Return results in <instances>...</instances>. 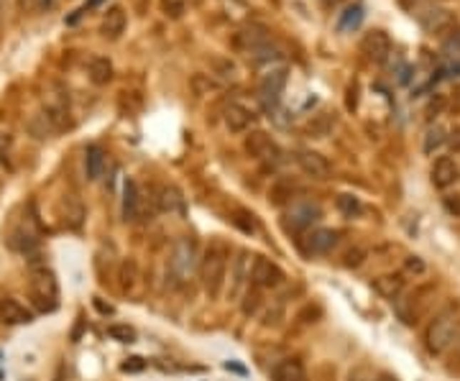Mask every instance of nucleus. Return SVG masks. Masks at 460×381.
<instances>
[{"label": "nucleus", "instance_id": "nucleus-26", "mask_svg": "<svg viewBox=\"0 0 460 381\" xmlns=\"http://www.w3.org/2000/svg\"><path fill=\"white\" fill-rule=\"evenodd\" d=\"M245 279H251V266H248V251H240L238 258H235V266H233V295L240 292V284Z\"/></svg>", "mask_w": 460, "mask_h": 381}, {"label": "nucleus", "instance_id": "nucleus-4", "mask_svg": "<svg viewBox=\"0 0 460 381\" xmlns=\"http://www.w3.org/2000/svg\"><path fill=\"white\" fill-rule=\"evenodd\" d=\"M56 297H59V287L56 279L49 269H34L31 271V300L41 313H54L56 310Z\"/></svg>", "mask_w": 460, "mask_h": 381}, {"label": "nucleus", "instance_id": "nucleus-32", "mask_svg": "<svg viewBox=\"0 0 460 381\" xmlns=\"http://www.w3.org/2000/svg\"><path fill=\"white\" fill-rule=\"evenodd\" d=\"M159 6L166 19L179 21L184 16V11H187V0H159Z\"/></svg>", "mask_w": 460, "mask_h": 381}, {"label": "nucleus", "instance_id": "nucleus-7", "mask_svg": "<svg viewBox=\"0 0 460 381\" xmlns=\"http://www.w3.org/2000/svg\"><path fill=\"white\" fill-rule=\"evenodd\" d=\"M284 85H287V67H284V64H276V67L266 69L264 77H261V98L266 100L269 108H276V105H279Z\"/></svg>", "mask_w": 460, "mask_h": 381}, {"label": "nucleus", "instance_id": "nucleus-5", "mask_svg": "<svg viewBox=\"0 0 460 381\" xmlns=\"http://www.w3.org/2000/svg\"><path fill=\"white\" fill-rule=\"evenodd\" d=\"M358 49H361V54L366 56L368 62L384 64L389 59V54H392V39H389L387 31H381V29H371V31L363 34Z\"/></svg>", "mask_w": 460, "mask_h": 381}, {"label": "nucleus", "instance_id": "nucleus-44", "mask_svg": "<svg viewBox=\"0 0 460 381\" xmlns=\"http://www.w3.org/2000/svg\"><path fill=\"white\" fill-rule=\"evenodd\" d=\"M0 164L6 166V169H11V156H8V148L3 146V138H0Z\"/></svg>", "mask_w": 460, "mask_h": 381}, {"label": "nucleus", "instance_id": "nucleus-47", "mask_svg": "<svg viewBox=\"0 0 460 381\" xmlns=\"http://www.w3.org/2000/svg\"><path fill=\"white\" fill-rule=\"evenodd\" d=\"M16 3H19L21 11H31L34 8V0H16Z\"/></svg>", "mask_w": 460, "mask_h": 381}, {"label": "nucleus", "instance_id": "nucleus-37", "mask_svg": "<svg viewBox=\"0 0 460 381\" xmlns=\"http://www.w3.org/2000/svg\"><path fill=\"white\" fill-rule=\"evenodd\" d=\"M404 271L407 274H414V277H422V274H427V264L419 256H409L404 261Z\"/></svg>", "mask_w": 460, "mask_h": 381}, {"label": "nucleus", "instance_id": "nucleus-36", "mask_svg": "<svg viewBox=\"0 0 460 381\" xmlns=\"http://www.w3.org/2000/svg\"><path fill=\"white\" fill-rule=\"evenodd\" d=\"M233 223L243 230V233H253V230H256V220H253V215L251 213H245V210H235Z\"/></svg>", "mask_w": 460, "mask_h": 381}, {"label": "nucleus", "instance_id": "nucleus-29", "mask_svg": "<svg viewBox=\"0 0 460 381\" xmlns=\"http://www.w3.org/2000/svg\"><path fill=\"white\" fill-rule=\"evenodd\" d=\"M26 128L31 131V136H36V138H49V133H54V126H51V121L46 118V113H36V116L26 123Z\"/></svg>", "mask_w": 460, "mask_h": 381}, {"label": "nucleus", "instance_id": "nucleus-20", "mask_svg": "<svg viewBox=\"0 0 460 381\" xmlns=\"http://www.w3.org/2000/svg\"><path fill=\"white\" fill-rule=\"evenodd\" d=\"M103 169H105V151L98 146V143H90L85 148V174L90 182L103 177Z\"/></svg>", "mask_w": 460, "mask_h": 381}, {"label": "nucleus", "instance_id": "nucleus-49", "mask_svg": "<svg viewBox=\"0 0 460 381\" xmlns=\"http://www.w3.org/2000/svg\"><path fill=\"white\" fill-rule=\"evenodd\" d=\"M350 381H376V379H361V376H350ZM379 381H392V379H379Z\"/></svg>", "mask_w": 460, "mask_h": 381}, {"label": "nucleus", "instance_id": "nucleus-27", "mask_svg": "<svg viewBox=\"0 0 460 381\" xmlns=\"http://www.w3.org/2000/svg\"><path fill=\"white\" fill-rule=\"evenodd\" d=\"M335 208L340 210V215H345V218H358L363 213V203L356 195H337Z\"/></svg>", "mask_w": 460, "mask_h": 381}, {"label": "nucleus", "instance_id": "nucleus-1", "mask_svg": "<svg viewBox=\"0 0 460 381\" xmlns=\"http://www.w3.org/2000/svg\"><path fill=\"white\" fill-rule=\"evenodd\" d=\"M228 258H230V248L223 240H213L200 261V279H203V287L210 297L220 295L223 284H225Z\"/></svg>", "mask_w": 460, "mask_h": 381}, {"label": "nucleus", "instance_id": "nucleus-17", "mask_svg": "<svg viewBox=\"0 0 460 381\" xmlns=\"http://www.w3.org/2000/svg\"><path fill=\"white\" fill-rule=\"evenodd\" d=\"M141 218V192L133 179H126L123 185V220H138Z\"/></svg>", "mask_w": 460, "mask_h": 381}, {"label": "nucleus", "instance_id": "nucleus-45", "mask_svg": "<svg viewBox=\"0 0 460 381\" xmlns=\"http://www.w3.org/2000/svg\"><path fill=\"white\" fill-rule=\"evenodd\" d=\"M450 350H453V358H458V363H460V325H458V332H455V340H453V345H450Z\"/></svg>", "mask_w": 460, "mask_h": 381}, {"label": "nucleus", "instance_id": "nucleus-33", "mask_svg": "<svg viewBox=\"0 0 460 381\" xmlns=\"http://www.w3.org/2000/svg\"><path fill=\"white\" fill-rule=\"evenodd\" d=\"M108 335H111L113 340H118V343H133V340H136L133 327L121 325V322H116V325H108Z\"/></svg>", "mask_w": 460, "mask_h": 381}, {"label": "nucleus", "instance_id": "nucleus-46", "mask_svg": "<svg viewBox=\"0 0 460 381\" xmlns=\"http://www.w3.org/2000/svg\"><path fill=\"white\" fill-rule=\"evenodd\" d=\"M95 308H98L100 313H105V315H111V313H113L111 305H103V302H100V297H95Z\"/></svg>", "mask_w": 460, "mask_h": 381}, {"label": "nucleus", "instance_id": "nucleus-8", "mask_svg": "<svg viewBox=\"0 0 460 381\" xmlns=\"http://www.w3.org/2000/svg\"><path fill=\"white\" fill-rule=\"evenodd\" d=\"M251 282L256 284L258 289H271L279 287L284 282V271L279 269V264H274L271 258L258 256L251 266Z\"/></svg>", "mask_w": 460, "mask_h": 381}, {"label": "nucleus", "instance_id": "nucleus-51", "mask_svg": "<svg viewBox=\"0 0 460 381\" xmlns=\"http://www.w3.org/2000/svg\"><path fill=\"white\" fill-rule=\"evenodd\" d=\"M402 3H404V6H412V3L417 6V3H422V0H402Z\"/></svg>", "mask_w": 460, "mask_h": 381}, {"label": "nucleus", "instance_id": "nucleus-38", "mask_svg": "<svg viewBox=\"0 0 460 381\" xmlns=\"http://www.w3.org/2000/svg\"><path fill=\"white\" fill-rule=\"evenodd\" d=\"M258 305H261V297H258L256 289H248L243 297V315H253L258 310Z\"/></svg>", "mask_w": 460, "mask_h": 381}, {"label": "nucleus", "instance_id": "nucleus-15", "mask_svg": "<svg viewBox=\"0 0 460 381\" xmlns=\"http://www.w3.org/2000/svg\"><path fill=\"white\" fill-rule=\"evenodd\" d=\"M335 246H337V230H330V228H320V230H312V233H310V238H307V243H305L307 253H312V256L330 253Z\"/></svg>", "mask_w": 460, "mask_h": 381}, {"label": "nucleus", "instance_id": "nucleus-23", "mask_svg": "<svg viewBox=\"0 0 460 381\" xmlns=\"http://www.w3.org/2000/svg\"><path fill=\"white\" fill-rule=\"evenodd\" d=\"M363 16H366V13H363L361 3H350V6L340 13V19H337V31H340V34L356 31L358 26H361Z\"/></svg>", "mask_w": 460, "mask_h": 381}, {"label": "nucleus", "instance_id": "nucleus-14", "mask_svg": "<svg viewBox=\"0 0 460 381\" xmlns=\"http://www.w3.org/2000/svg\"><path fill=\"white\" fill-rule=\"evenodd\" d=\"M320 215H322V210H320V205L315 203H300L292 208V213H289V228L292 230H307V228L312 225V223L320 220Z\"/></svg>", "mask_w": 460, "mask_h": 381}, {"label": "nucleus", "instance_id": "nucleus-24", "mask_svg": "<svg viewBox=\"0 0 460 381\" xmlns=\"http://www.w3.org/2000/svg\"><path fill=\"white\" fill-rule=\"evenodd\" d=\"M210 67L223 80H238V64L233 59H228V56H210Z\"/></svg>", "mask_w": 460, "mask_h": 381}, {"label": "nucleus", "instance_id": "nucleus-9", "mask_svg": "<svg viewBox=\"0 0 460 381\" xmlns=\"http://www.w3.org/2000/svg\"><path fill=\"white\" fill-rule=\"evenodd\" d=\"M243 148H245V154L253 156V159H258V161L276 159V156H279V146H276L274 138H271L266 131H251V133L243 138Z\"/></svg>", "mask_w": 460, "mask_h": 381}, {"label": "nucleus", "instance_id": "nucleus-22", "mask_svg": "<svg viewBox=\"0 0 460 381\" xmlns=\"http://www.w3.org/2000/svg\"><path fill=\"white\" fill-rule=\"evenodd\" d=\"M374 289L381 297H387V300L394 302V300H399L402 289H404V279L399 277V274H387V277L374 279Z\"/></svg>", "mask_w": 460, "mask_h": 381}, {"label": "nucleus", "instance_id": "nucleus-19", "mask_svg": "<svg viewBox=\"0 0 460 381\" xmlns=\"http://www.w3.org/2000/svg\"><path fill=\"white\" fill-rule=\"evenodd\" d=\"M274 381H307V371L297 358H284L274 366Z\"/></svg>", "mask_w": 460, "mask_h": 381}, {"label": "nucleus", "instance_id": "nucleus-39", "mask_svg": "<svg viewBox=\"0 0 460 381\" xmlns=\"http://www.w3.org/2000/svg\"><path fill=\"white\" fill-rule=\"evenodd\" d=\"M143 369H146V361H143L141 356L128 358V361H126V363H123V366H121L123 374H138V371H143Z\"/></svg>", "mask_w": 460, "mask_h": 381}, {"label": "nucleus", "instance_id": "nucleus-25", "mask_svg": "<svg viewBox=\"0 0 460 381\" xmlns=\"http://www.w3.org/2000/svg\"><path fill=\"white\" fill-rule=\"evenodd\" d=\"M332 126H335V113H320V116H315L312 121H310L307 133L315 136V138H322V136L330 133Z\"/></svg>", "mask_w": 460, "mask_h": 381}, {"label": "nucleus", "instance_id": "nucleus-35", "mask_svg": "<svg viewBox=\"0 0 460 381\" xmlns=\"http://www.w3.org/2000/svg\"><path fill=\"white\" fill-rule=\"evenodd\" d=\"M192 87H195L197 95H205V93H210V90H218V82L210 80L208 74H195V77H192Z\"/></svg>", "mask_w": 460, "mask_h": 381}, {"label": "nucleus", "instance_id": "nucleus-42", "mask_svg": "<svg viewBox=\"0 0 460 381\" xmlns=\"http://www.w3.org/2000/svg\"><path fill=\"white\" fill-rule=\"evenodd\" d=\"M448 143H450V148H453L455 154H460V126H455V128L450 131Z\"/></svg>", "mask_w": 460, "mask_h": 381}, {"label": "nucleus", "instance_id": "nucleus-40", "mask_svg": "<svg viewBox=\"0 0 460 381\" xmlns=\"http://www.w3.org/2000/svg\"><path fill=\"white\" fill-rule=\"evenodd\" d=\"M363 258H366V251H363V248H350V251L345 253V266H361Z\"/></svg>", "mask_w": 460, "mask_h": 381}, {"label": "nucleus", "instance_id": "nucleus-18", "mask_svg": "<svg viewBox=\"0 0 460 381\" xmlns=\"http://www.w3.org/2000/svg\"><path fill=\"white\" fill-rule=\"evenodd\" d=\"M0 320H3L6 325H24V322H31V313L19 300L6 297V300L0 302Z\"/></svg>", "mask_w": 460, "mask_h": 381}, {"label": "nucleus", "instance_id": "nucleus-50", "mask_svg": "<svg viewBox=\"0 0 460 381\" xmlns=\"http://www.w3.org/2000/svg\"><path fill=\"white\" fill-rule=\"evenodd\" d=\"M54 3H56V0H41L44 8H54Z\"/></svg>", "mask_w": 460, "mask_h": 381}, {"label": "nucleus", "instance_id": "nucleus-43", "mask_svg": "<svg viewBox=\"0 0 460 381\" xmlns=\"http://www.w3.org/2000/svg\"><path fill=\"white\" fill-rule=\"evenodd\" d=\"M445 208L453 215H460V197H445Z\"/></svg>", "mask_w": 460, "mask_h": 381}, {"label": "nucleus", "instance_id": "nucleus-13", "mask_svg": "<svg viewBox=\"0 0 460 381\" xmlns=\"http://www.w3.org/2000/svg\"><path fill=\"white\" fill-rule=\"evenodd\" d=\"M126 26H128V16L123 11V6H113L111 11L103 16V24H100V34L105 39H111V41H118L126 31Z\"/></svg>", "mask_w": 460, "mask_h": 381}, {"label": "nucleus", "instance_id": "nucleus-30", "mask_svg": "<svg viewBox=\"0 0 460 381\" xmlns=\"http://www.w3.org/2000/svg\"><path fill=\"white\" fill-rule=\"evenodd\" d=\"M448 141V136H445V131L440 128V126H432V128H427V133H424V143H422V151L424 154H435L437 148L442 146V143Z\"/></svg>", "mask_w": 460, "mask_h": 381}, {"label": "nucleus", "instance_id": "nucleus-34", "mask_svg": "<svg viewBox=\"0 0 460 381\" xmlns=\"http://www.w3.org/2000/svg\"><path fill=\"white\" fill-rule=\"evenodd\" d=\"M133 282H136V261L128 258V261H123V266H121V287L131 289Z\"/></svg>", "mask_w": 460, "mask_h": 381}, {"label": "nucleus", "instance_id": "nucleus-11", "mask_svg": "<svg viewBox=\"0 0 460 381\" xmlns=\"http://www.w3.org/2000/svg\"><path fill=\"white\" fill-rule=\"evenodd\" d=\"M297 164H300V169L307 174V177H312V179L330 177V161H327L322 154H317V151H310V148L297 151Z\"/></svg>", "mask_w": 460, "mask_h": 381}, {"label": "nucleus", "instance_id": "nucleus-2", "mask_svg": "<svg viewBox=\"0 0 460 381\" xmlns=\"http://www.w3.org/2000/svg\"><path fill=\"white\" fill-rule=\"evenodd\" d=\"M460 320L455 315V308H445L442 313H437L435 318L429 320L427 330H424V345L432 356H445L455 340Z\"/></svg>", "mask_w": 460, "mask_h": 381}, {"label": "nucleus", "instance_id": "nucleus-6", "mask_svg": "<svg viewBox=\"0 0 460 381\" xmlns=\"http://www.w3.org/2000/svg\"><path fill=\"white\" fill-rule=\"evenodd\" d=\"M195 266H197L195 240H192V238H179L177 243H174L172 258H169V269L177 274V279H184V277H190Z\"/></svg>", "mask_w": 460, "mask_h": 381}, {"label": "nucleus", "instance_id": "nucleus-16", "mask_svg": "<svg viewBox=\"0 0 460 381\" xmlns=\"http://www.w3.org/2000/svg\"><path fill=\"white\" fill-rule=\"evenodd\" d=\"M269 41H271V36L264 26H248V29L235 34V46H238L240 51H245V54H251L253 49H258V46H264V44H269Z\"/></svg>", "mask_w": 460, "mask_h": 381}, {"label": "nucleus", "instance_id": "nucleus-12", "mask_svg": "<svg viewBox=\"0 0 460 381\" xmlns=\"http://www.w3.org/2000/svg\"><path fill=\"white\" fill-rule=\"evenodd\" d=\"M458 164H455L450 156H440V159L432 164V172H429V179L437 190H448L458 182Z\"/></svg>", "mask_w": 460, "mask_h": 381}, {"label": "nucleus", "instance_id": "nucleus-21", "mask_svg": "<svg viewBox=\"0 0 460 381\" xmlns=\"http://www.w3.org/2000/svg\"><path fill=\"white\" fill-rule=\"evenodd\" d=\"M87 72H90V82L98 87L108 85V82L113 80V64L108 56H92Z\"/></svg>", "mask_w": 460, "mask_h": 381}, {"label": "nucleus", "instance_id": "nucleus-31", "mask_svg": "<svg viewBox=\"0 0 460 381\" xmlns=\"http://www.w3.org/2000/svg\"><path fill=\"white\" fill-rule=\"evenodd\" d=\"M292 192H295V187H292V182H284V179H279L274 187L269 190V203L271 205H284L292 197Z\"/></svg>", "mask_w": 460, "mask_h": 381}, {"label": "nucleus", "instance_id": "nucleus-3", "mask_svg": "<svg viewBox=\"0 0 460 381\" xmlns=\"http://www.w3.org/2000/svg\"><path fill=\"white\" fill-rule=\"evenodd\" d=\"M417 24L427 36H448L455 31L458 19H455V11L445 6H427L417 11Z\"/></svg>", "mask_w": 460, "mask_h": 381}, {"label": "nucleus", "instance_id": "nucleus-10", "mask_svg": "<svg viewBox=\"0 0 460 381\" xmlns=\"http://www.w3.org/2000/svg\"><path fill=\"white\" fill-rule=\"evenodd\" d=\"M256 123V113L243 103H230L225 108V128L230 133H245Z\"/></svg>", "mask_w": 460, "mask_h": 381}, {"label": "nucleus", "instance_id": "nucleus-48", "mask_svg": "<svg viewBox=\"0 0 460 381\" xmlns=\"http://www.w3.org/2000/svg\"><path fill=\"white\" fill-rule=\"evenodd\" d=\"M6 19V0H0V24Z\"/></svg>", "mask_w": 460, "mask_h": 381}, {"label": "nucleus", "instance_id": "nucleus-41", "mask_svg": "<svg viewBox=\"0 0 460 381\" xmlns=\"http://www.w3.org/2000/svg\"><path fill=\"white\" fill-rule=\"evenodd\" d=\"M100 3H103V0H87V3L80 8V11L74 13V16H69V19H67V24H77V21H80L82 16H85V13H87V11H92V8H98Z\"/></svg>", "mask_w": 460, "mask_h": 381}, {"label": "nucleus", "instance_id": "nucleus-28", "mask_svg": "<svg viewBox=\"0 0 460 381\" xmlns=\"http://www.w3.org/2000/svg\"><path fill=\"white\" fill-rule=\"evenodd\" d=\"M156 203L164 213H174V210H182V195L174 187H161Z\"/></svg>", "mask_w": 460, "mask_h": 381}]
</instances>
